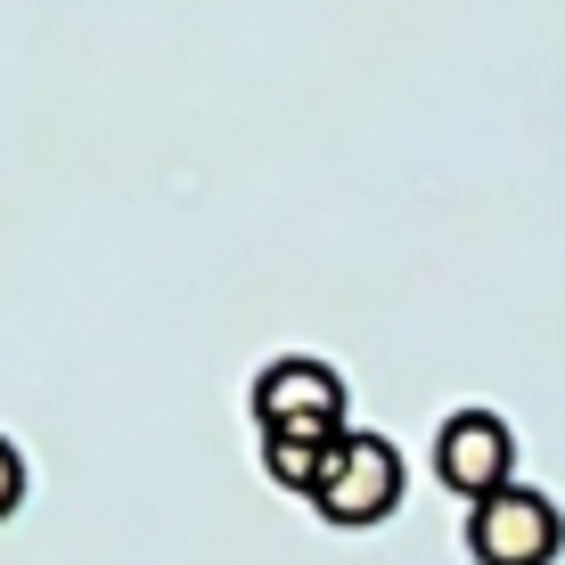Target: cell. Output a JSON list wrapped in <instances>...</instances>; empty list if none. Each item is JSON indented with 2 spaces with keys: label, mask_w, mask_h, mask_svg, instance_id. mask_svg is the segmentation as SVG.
Returning a JSON list of instances; mask_svg holds the SVG:
<instances>
[{
  "label": "cell",
  "mask_w": 565,
  "mask_h": 565,
  "mask_svg": "<svg viewBox=\"0 0 565 565\" xmlns=\"http://www.w3.org/2000/svg\"><path fill=\"white\" fill-rule=\"evenodd\" d=\"M311 509L328 524H377L402 509V451L369 426H344L320 459V483H311Z\"/></svg>",
  "instance_id": "cell-1"
},
{
  "label": "cell",
  "mask_w": 565,
  "mask_h": 565,
  "mask_svg": "<svg viewBox=\"0 0 565 565\" xmlns=\"http://www.w3.org/2000/svg\"><path fill=\"white\" fill-rule=\"evenodd\" d=\"M565 550V516L533 483H500L467 509V557L476 565H550Z\"/></svg>",
  "instance_id": "cell-2"
},
{
  "label": "cell",
  "mask_w": 565,
  "mask_h": 565,
  "mask_svg": "<svg viewBox=\"0 0 565 565\" xmlns=\"http://www.w3.org/2000/svg\"><path fill=\"white\" fill-rule=\"evenodd\" d=\"M255 426L263 435H344V377L311 353H279L255 377Z\"/></svg>",
  "instance_id": "cell-3"
},
{
  "label": "cell",
  "mask_w": 565,
  "mask_h": 565,
  "mask_svg": "<svg viewBox=\"0 0 565 565\" xmlns=\"http://www.w3.org/2000/svg\"><path fill=\"white\" fill-rule=\"evenodd\" d=\"M435 476L467 492V509H476L483 492H500V483H516V435L500 411H451L435 426Z\"/></svg>",
  "instance_id": "cell-4"
},
{
  "label": "cell",
  "mask_w": 565,
  "mask_h": 565,
  "mask_svg": "<svg viewBox=\"0 0 565 565\" xmlns=\"http://www.w3.org/2000/svg\"><path fill=\"white\" fill-rule=\"evenodd\" d=\"M328 443H337V435H263V467L287 483V492H303V500H311V483H320Z\"/></svg>",
  "instance_id": "cell-5"
},
{
  "label": "cell",
  "mask_w": 565,
  "mask_h": 565,
  "mask_svg": "<svg viewBox=\"0 0 565 565\" xmlns=\"http://www.w3.org/2000/svg\"><path fill=\"white\" fill-rule=\"evenodd\" d=\"M17 500H25V459H17V443L0 435V516H9Z\"/></svg>",
  "instance_id": "cell-6"
}]
</instances>
